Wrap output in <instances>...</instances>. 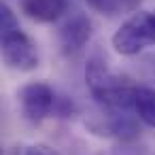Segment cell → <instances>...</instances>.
<instances>
[{
	"label": "cell",
	"mask_w": 155,
	"mask_h": 155,
	"mask_svg": "<svg viewBox=\"0 0 155 155\" xmlns=\"http://www.w3.org/2000/svg\"><path fill=\"white\" fill-rule=\"evenodd\" d=\"M19 9L26 17L38 24H51L60 19L66 9H68V0H21Z\"/></svg>",
	"instance_id": "6"
},
{
	"label": "cell",
	"mask_w": 155,
	"mask_h": 155,
	"mask_svg": "<svg viewBox=\"0 0 155 155\" xmlns=\"http://www.w3.org/2000/svg\"><path fill=\"white\" fill-rule=\"evenodd\" d=\"M21 155H62L49 144H32V147H21Z\"/></svg>",
	"instance_id": "9"
},
{
	"label": "cell",
	"mask_w": 155,
	"mask_h": 155,
	"mask_svg": "<svg viewBox=\"0 0 155 155\" xmlns=\"http://www.w3.org/2000/svg\"><path fill=\"white\" fill-rule=\"evenodd\" d=\"M132 110L142 123L155 127V89L147 85H136L132 94Z\"/></svg>",
	"instance_id": "7"
},
{
	"label": "cell",
	"mask_w": 155,
	"mask_h": 155,
	"mask_svg": "<svg viewBox=\"0 0 155 155\" xmlns=\"http://www.w3.org/2000/svg\"><path fill=\"white\" fill-rule=\"evenodd\" d=\"M155 45V11H138L113 34V47L121 55H136Z\"/></svg>",
	"instance_id": "2"
},
{
	"label": "cell",
	"mask_w": 155,
	"mask_h": 155,
	"mask_svg": "<svg viewBox=\"0 0 155 155\" xmlns=\"http://www.w3.org/2000/svg\"><path fill=\"white\" fill-rule=\"evenodd\" d=\"M85 2L102 15H119V13L136 11L140 0H85Z\"/></svg>",
	"instance_id": "8"
},
{
	"label": "cell",
	"mask_w": 155,
	"mask_h": 155,
	"mask_svg": "<svg viewBox=\"0 0 155 155\" xmlns=\"http://www.w3.org/2000/svg\"><path fill=\"white\" fill-rule=\"evenodd\" d=\"M7 155H21V147H13V149H9Z\"/></svg>",
	"instance_id": "10"
},
{
	"label": "cell",
	"mask_w": 155,
	"mask_h": 155,
	"mask_svg": "<svg viewBox=\"0 0 155 155\" xmlns=\"http://www.w3.org/2000/svg\"><path fill=\"white\" fill-rule=\"evenodd\" d=\"M85 81L87 87L91 91V96L115 110H130L132 108V94L134 87L132 83H127V79L117 77L102 58L94 55L89 58L87 66H85Z\"/></svg>",
	"instance_id": "1"
},
{
	"label": "cell",
	"mask_w": 155,
	"mask_h": 155,
	"mask_svg": "<svg viewBox=\"0 0 155 155\" xmlns=\"http://www.w3.org/2000/svg\"><path fill=\"white\" fill-rule=\"evenodd\" d=\"M2 60L9 68L19 72H30L38 66V49L36 43L21 30H5L2 32Z\"/></svg>",
	"instance_id": "4"
},
{
	"label": "cell",
	"mask_w": 155,
	"mask_h": 155,
	"mask_svg": "<svg viewBox=\"0 0 155 155\" xmlns=\"http://www.w3.org/2000/svg\"><path fill=\"white\" fill-rule=\"evenodd\" d=\"M17 98H19V104H21V113L30 123H41L43 119L58 113L60 98L55 96L53 87L47 85L45 81L26 83L19 89Z\"/></svg>",
	"instance_id": "3"
},
{
	"label": "cell",
	"mask_w": 155,
	"mask_h": 155,
	"mask_svg": "<svg viewBox=\"0 0 155 155\" xmlns=\"http://www.w3.org/2000/svg\"><path fill=\"white\" fill-rule=\"evenodd\" d=\"M89 38H91V21L87 15H81V13L70 17L60 30V45L64 53L81 51Z\"/></svg>",
	"instance_id": "5"
}]
</instances>
